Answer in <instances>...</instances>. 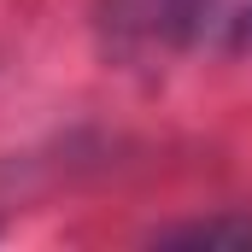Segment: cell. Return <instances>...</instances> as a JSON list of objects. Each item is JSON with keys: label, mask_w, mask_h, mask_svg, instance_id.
Segmentation results:
<instances>
[{"label": "cell", "mask_w": 252, "mask_h": 252, "mask_svg": "<svg viewBox=\"0 0 252 252\" xmlns=\"http://www.w3.org/2000/svg\"><path fill=\"white\" fill-rule=\"evenodd\" d=\"M164 247H252V217H205L158 235Z\"/></svg>", "instance_id": "2"}, {"label": "cell", "mask_w": 252, "mask_h": 252, "mask_svg": "<svg viewBox=\"0 0 252 252\" xmlns=\"http://www.w3.org/2000/svg\"><path fill=\"white\" fill-rule=\"evenodd\" d=\"M229 18H235V0H100L94 6L100 47L124 64L188 53Z\"/></svg>", "instance_id": "1"}, {"label": "cell", "mask_w": 252, "mask_h": 252, "mask_svg": "<svg viewBox=\"0 0 252 252\" xmlns=\"http://www.w3.org/2000/svg\"><path fill=\"white\" fill-rule=\"evenodd\" d=\"M229 47H235V53H247V47H252V6L229 18Z\"/></svg>", "instance_id": "3"}]
</instances>
